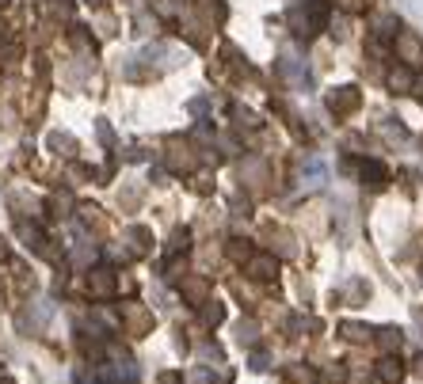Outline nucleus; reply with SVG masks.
<instances>
[{
	"instance_id": "1",
	"label": "nucleus",
	"mask_w": 423,
	"mask_h": 384,
	"mask_svg": "<svg viewBox=\"0 0 423 384\" xmlns=\"http://www.w3.org/2000/svg\"><path fill=\"white\" fill-rule=\"evenodd\" d=\"M324 103H328V111L336 114V118H347V114H355L362 107V92L355 84H339V88H332L328 92V99Z\"/></svg>"
},
{
	"instance_id": "2",
	"label": "nucleus",
	"mask_w": 423,
	"mask_h": 384,
	"mask_svg": "<svg viewBox=\"0 0 423 384\" xmlns=\"http://www.w3.org/2000/svg\"><path fill=\"white\" fill-rule=\"evenodd\" d=\"M118 320H122V328H126L130 335H145L153 328V312L145 305H137V301H122L118 305Z\"/></svg>"
},
{
	"instance_id": "3",
	"label": "nucleus",
	"mask_w": 423,
	"mask_h": 384,
	"mask_svg": "<svg viewBox=\"0 0 423 384\" xmlns=\"http://www.w3.org/2000/svg\"><path fill=\"white\" fill-rule=\"evenodd\" d=\"M393 46H397V57H401L404 65H412V69H420V65H423V42H420V35L401 31Z\"/></svg>"
},
{
	"instance_id": "4",
	"label": "nucleus",
	"mask_w": 423,
	"mask_h": 384,
	"mask_svg": "<svg viewBox=\"0 0 423 384\" xmlns=\"http://www.w3.org/2000/svg\"><path fill=\"white\" fill-rule=\"evenodd\" d=\"M244 271L256 278V282H275V278H279V259L275 255H248Z\"/></svg>"
},
{
	"instance_id": "5",
	"label": "nucleus",
	"mask_w": 423,
	"mask_h": 384,
	"mask_svg": "<svg viewBox=\"0 0 423 384\" xmlns=\"http://www.w3.org/2000/svg\"><path fill=\"white\" fill-rule=\"evenodd\" d=\"M88 289H92V297H111V293H118L115 271H107V266H95V271L88 274Z\"/></svg>"
},
{
	"instance_id": "6",
	"label": "nucleus",
	"mask_w": 423,
	"mask_h": 384,
	"mask_svg": "<svg viewBox=\"0 0 423 384\" xmlns=\"http://www.w3.org/2000/svg\"><path fill=\"white\" fill-rule=\"evenodd\" d=\"M359 179H362V186H370V191H381V186L389 183V168L381 164V160H362Z\"/></svg>"
},
{
	"instance_id": "7",
	"label": "nucleus",
	"mask_w": 423,
	"mask_h": 384,
	"mask_svg": "<svg viewBox=\"0 0 423 384\" xmlns=\"http://www.w3.org/2000/svg\"><path fill=\"white\" fill-rule=\"evenodd\" d=\"M385 84H389V92H397V95H408L412 88H416V77H412V65H397V69H389Z\"/></svg>"
},
{
	"instance_id": "8",
	"label": "nucleus",
	"mask_w": 423,
	"mask_h": 384,
	"mask_svg": "<svg viewBox=\"0 0 423 384\" xmlns=\"http://www.w3.org/2000/svg\"><path fill=\"white\" fill-rule=\"evenodd\" d=\"M404 373H408V369H404V362H401L397 354H385V358L378 362V381H381V384H401Z\"/></svg>"
},
{
	"instance_id": "9",
	"label": "nucleus",
	"mask_w": 423,
	"mask_h": 384,
	"mask_svg": "<svg viewBox=\"0 0 423 384\" xmlns=\"http://www.w3.org/2000/svg\"><path fill=\"white\" fill-rule=\"evenodd\" d=\"M279 72L290 80V84H298V88L309 84V72L302 69V61H298L294 54H282V57H279Z\"/></svg>"
},
{
	"instance_id": "10",
	"label": "nucleus",
	"mask_w": 423,
	"mask_h": 384,
	"mask_svg": "<svg viewBox=\"0 0 423 384\" xmlns=\"http://www.w3.org/2000/svg\"><path fill=\"white\" fill-rule=\"evenodd\" d=\"M282 381L286 384H316V369L313 365H305V362H294V365L282 369Z\"/></svg>"
},
{
	"instance_id": "11",
	"label": "nucleus",
	"mask_w": 423,
	"mask_h": 384,
	"mask_svg": "<svg viewBox=\"0 0 423 384\" xmlns=\"http://www.w3.org/2000/svg\"><path fill=\"white\" fill-rule=\"evenodd\" d=\"M183 297L191 301V305L210 301V282H206V278H183Z\"/></svg>"
},
{
	"instance_id": "12",
	"label": "nucleus",
	"mask_w": 423,
	"mask_h": 384,
	"mask_svg": "<svg viewBox=\"0 0 423 384\" xmlns=\"http://www.w3.org/2000/svg\"><path fill=\"white\" fill-rule=\"evenodd\" d=\"M126 240H134V255H149L153 251V232L141 225H130L126 228Z\"/></svg>"
},
{
	"instance_id": "13",
	"label": "nucleus",
	"mask_w": 423,
	"mask_h": 384,
	"mask_svg": "<svg viewBox=\"0 0 423 384\" xmlns=\"http://www.w3.org/2000/svg\"><path fill=\"white\" fill-rule=\"evenodd\" d=\"M15 228H20V236L27 240V248L46 251V236H43V228H38V225H31V221H15Z\"/></svg>"
},
{
	"instance_id": "14",
	"label": "nucleus",
	"mask_w": 423,
	"mask_h": 384,
	"mask_svg": "<svg viewBox=\"0 0 423 384\" xmlns=\"http://www.w3.org/2000/svg\"><path fill=\"white\" fill-rule=\"evenodd\" d=\"M46 145H50L54 152H61V157H72V152H77V137H72V134H61V129H54V134L46 137Z\"/></svg>"
},
{
	"instance_id": "15",
	"label": "nucleus",
	"mask_w": 423,
	"mask_h": 384,
	"mask_svg": "<svg viewBox=\"0 0 423 384\" xmlns=\"http://www.w3.org/2000/svg\"><path fill=\"white\" fill-rule=\"evenodd\" d=\"M374 335H378V346L385 350V354H393V350H401V342H404L401 328H378Z\"/></svg>"
},
{
	"instance_id": "16",
	"label": "nucleus",
	"mask_w": 423,
	"mask_h": 384,
	"mask_svg": "<svg viewBox=\"0 0 423 384\" xmlns=\"http://www.w3.org/2000/svg\"><path fill=\"white\" fill-rule=\"evenodd\" d=\"M168 164H172V171H191L194 168V157H191V149H180V141H172V157H168Z\"/></svg>"
},
{
	"instance_id": "17",
	"label": "nucleus",
	"mask_w": 423,
	"mask_h": 384,
	"mask_svg": "<svg viewBox=\"0 0 423 384\" xmlns=\"http://www.w3.org/2000/svg\"><path fill=\"white\" fill-rule=\"evenodd\" d=\"M339 335H344L347 342H366L374 331L366 328V323H351V320H344V323H339Z\"/></svg>"
},
{
	"instance_id": "18",
	"label": "nucleus",
	"mask_w": 423,
	"mask_h": 384,
	"mask_svg": "<svg viewBox=\"0 0 423 384\" xmlns=\"http://www.w3.org/2000/svg\"><path fill=\"white\" fill-rule=\"evenodd\" d=\"M222 320H225V305H217V301H202V323H206V328H217Z\"/></svg>"
},
{
	"instance_id": "19",
	"label": "nucleus",
	"mask_w": 423,
	"mask_h": 384,
	"mask_svg": "<svg viewBox=\"0 0 423 384\" xmlns=\"http://www.w3.org/2000/svg\"><path fill=\"white\" fill-rule=\"evenodd\" d=\"M302 179H305V186H321L324 183V164L321 160H309V164L302 168Z\"/></svg>"
},
{
	"instance_id": "20",
	"label": "nucleus",
	"mask_w": 423,
	"mask_h": 384,
	"mask_svg": "<svg viewBox=\"0 0 423 384\" xmlns=\"http://www.w3.org/2000/svg\"><path fill=\"white\" fill-rule=\"evenodd\" d=\"M256 335H259L256 320H240L237 323V342H244V346H252V342H256Z\"/></svg>"
},
{
	"instance_id": "21",
	"label": "nucleus",
	"mask_w": 423,
	"mask_h": 384,
	"mask_svg": "<svg viewBox=\"0 0 423 384\" xmlns=\"http://www.w3.org/2000/svg\"><path fill=\"white\" fill-rule=\"evenodd\" d=\"M225 255L233 259V263H248V255H252V248L244 240H229V248H225Z\"/></svg>"
},
{
	"instance_id": "22",
	"label": "nucleus",
	"mask_w": 423,
	"mask_h": 384,
	"mask_svg": "<svg viewBox=\"0 0 423 384\" xmlns=\"http://www.w3.org/2000/svg\"><path fill=\"white\" fill-rule=\"evenodd\" d=\"M23 57V46L20 42H0V65H15Z\"/></svg>"
},
{
	"instance_id": "23",
	"label": "nucleus",
	"mask_w": 423,
	"mask_h": 384,
	"mask_svg": "<svg viewBox=\"0 0 423 384\" xmlns=\"http://www.w3.org/2000/svg\"><path fill=\"white\" fill-rule=\"evenodd\" d=\"M187 248H191V232H187V228H176L168 251H172V255H180V251H187Z\"/></svg>"
},
{
	"instance_id": "24",
	"label": "nucleus",
	"mask_w": 423,
	"mask_h": 384,
	"mask_svg": "<svg viewBox=\"0 0 423 384\" xmlns=\"http://www.w3.org/2000/svg\"><path fill=\"white\" fill-rule=\"evenodd\" d=\"M50 209H54V217H69L72 194H54V198H50Z\"/></svg>"
},
{
	"instance_id": "25",
	"label": "nucleus",
	"mask_w": 423,
	"mask_h": 384,
	"mask_svg": "<svg viewBox=\"0 0 423 384\" xmlns=\"http://www.w3.org/2000/svg\"><path fill=\"white\" fill-rule=\"evenodd\" d=\"M248 365H252V369H256V373H263L267 365H271V358H267L263 350H256V354H252V362H248Z\"/></svg>"
},
{
	"instance_id": "26",
	"label": "nucleus",
	"mask_w": 423,
	"mask_h": 384,
	"mask_svg": "<svg viewBox=\"0 0 423 384\" xmlns=\"http://www.w3.org/2000/svg\"><path fill=\"white\" fill-rule=\"evenodd\" d=\"M233 114L240 118V126H259V122H256V114H252V111H244V107H237Z\"/></svg>"
},
{
	"instance_id": "27",
	"label": "nucleus",
	"mask_w": 423,
	"mask_h": 384,
	"mask_svg": "<svg viewBox=\"0 0 423 384\" xmlns=\"http://www.w3.org/2000/svg\"><path fill=\"white\" fill-rule=\"evenodd\" d=\"M393 27H397V19H393V15H385V19H378V35H393Z\"/></svg>"
},
{
	"instance_id": "28",
	"label": "nucleus",
	"mask_w": 423,
	"mask_h": 384,
	"mask_svg": "<svg viewBox=\"0 0 423 384\" xmlns=\"http://www.w3.org/2000/svg\"><path fill=\"white\" fill-rule=\"evenodd\" d=\"M385 134L393 137V141H401V137H404V129L397 126V118H389V122H385Z\"/></svg>"
},
{
	"instance_id": "29",
	"label": "nucleus",
	"mask_w": 423,
	"mask_h": 384,
	"mask_svg": "<svg viewBox=\"0 0 423 384\" xmlns=\"http://www.w3.org/2000/svg\"><path fill=\"white\" fill-rule=\"evenodd\" d=\"M95 129H100V141H103V145H111V141H115V134H111V126H107L103 118H100V126H95Z\"/></svg>"
},
{
	"instance_id": "30",
	"label": "nucleus",
	"mask_w": 423,
	"mask_h": 384,
	"mask_svg": "<svg viewBox=\"0 0 423 384\" xmlns=\"http://www.w3.org/2000/svg\"><path fill=\"white\" fill-rule=\"evenodd\" d=\"M187 107H191V114H206V107H210V103H206V99H191Z\"/></svg>"
},
{
	"instance_id": "31",
	"label": "nucleus",
	"mask_w": 423,
	"mask_h": 384,
	"mask_svg": "<svg viewBox=\"0 0 423 384\" xmlns=\"http://www.w3.org/2000/svg\"><path fill=\"white\" fill-rule=\"evenodd\" d=\"M339 4H344L347 12H362V8H366V0H339Z\"/></svg>"
},
{
	"instance_id": "32",
	"label": "nucleus",
	"mask_w": 423,
	"mask_h": 384,
	"mask_svg": "<svg viewBox=\"0 0 423 384\" xmlns=\"http://www.w3.org/2000/svg\"><path fill=\"white\" fill-rule=\"evenodd\" d=\"M4 259H8V240L0 236V263H4Z\"/></svg>"
},
{
	"instance_id": "33",
	"label": "nucleus",
	"mask_w": 423,
	"mask_h": 384,
	"mask_svg": "<svg viewBox=\"0 0 423 384\" xmlns=\"http://www.w3.org/2000/svg\"><path fill=\"white\" fill-rule=\"evenodd\" d=\"M412 92H416V99L423 103V80H416V88H412Z\"/></svg>"
},
{
	"instance_id": "34",
	"label": "nucleus",
	"mask_w": 423,
	"mask_h": 384,
	"mask_svg": "<svg viewBox=\"0 0 423 384\" xmlns=\"http://www.w3.org/2000/svg\"><path fill=\"white\" fill-rule=\"evenodd\" d=\"M412 369H416V373H420V377H423V354L416 358V362H412Z\"/></svg>"
},
{
	"instance_id": "35",
	"label": "nucleus",
	"mask_w": 423,
	"mask_h": 384,
	"mask_svg": "<svg viewBox=\"0 0 423 384\" xmlns=\"http://www.w3.org/2000/svg\"><path fill=\"white\" fill-rule=\"evenodd\" d=\"M84 4H92V8H103V4H107V0H84Z\"/></svg>"
},
{
	"instance_id": "36",
	"label": "nucleus",
	"mask_w": 423,
	"mask_h": 384,
	"mask_svg": "<svg viewBox=\"0 0 423 384\" xmlns=\"http://www.w3.org/2000/svg\"><path fill=\"white\" fill-rule=\"evenodd\" d=\"M420 282H423V274H420Z\"/></svg>"
}]
</instances>
